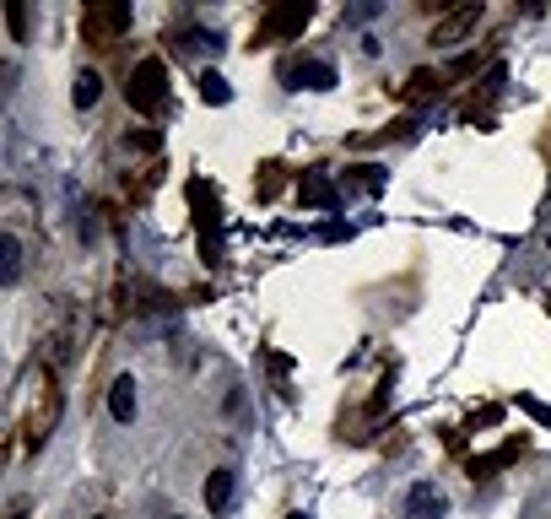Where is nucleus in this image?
Instances as JSON below:
<instances>
[{"mask_svg":"<svg viewBox=\"0 0 551 519\" xmlns=\"http://www.w3.org/2000/svg\"><path fill=\"white\" fill-rule=\"evenodd\" d=\"M519 406L530 411L535 422H546V428H551V406H546V401H535V395H519Z\"/></svg>","mask_w":551,"mask_h":519,"instance_id":"nucleus-14","label":"nucleus"},{"mask_svg":"<svg viewBox=\"0 0 551 519\" xmlns=\"http://www.w3.org/2000/svg\"><path fill=\"white\" fill-rule=\"evenodd\" d=\"M443 514H449V498L433 482H416L406 492V519H443Z\"/></svg>","mask_w":551,"mask_h":519,"instance_id":"nucleus-5","label":"nucleus"},{"mask_svg":"<svg viewBox=\"0 0 551 519\" xmlns=\"http://www.w3.org/2000/svg\"><path fill=\"white\" fill-rule=\"evenodd\" d=\"M109 417L114 422H136V379L130 374H119L109 384Z\"/></svg>","mask_w":551,"mask_h":519,"instance_id":"nucleus-8","label":"nucleus"},{"mask_svg":"<svg viewBox=\"0 0 551 519\" xmlns=\"http://www.w3.org/2000/svg\"><path fill=\"white\" fill-rule=\"evenodd\" d=\"M308 17H314V6H308V0H298V6H281V11H271V17L260 22V38H287V33H298Z\"/></svg>","mask_w":551,"mask_h":519,"instance_id":"nucleus-6","label":"nucleus"},{"mask_svg":"<svg viewBox=\"0 0 551 519\" xmlns=\"http://www.w3.org/2000/svg\"><path fill=\"white\" fill-rule=\"evenodd\" d=\"M546 244H551V233H546Z\"/></svg>","mask_w":551,"mask_h":519,"instance_id":"nucleus-17","label":"nucleus"},{"mask_svg":"<svg viewBox=\"0 0 551 519\" xmlns=\"http://www.w3.org/2000/svg\"><path fill=\"white\" fill-rule=\"evenodd\" d=\"M298 201L314 206V211H335V206H341V190H335V179L325 168H308L298 179Z\"/></svg>","mask_w":551,"mask_h":519,"instance_id":"nucleus-2","label":"nucleus"},{"mask_svg":"<svg viewBox=\"0 0 551 519\" xmlns=\"http://www.w3.org/2000/svg\"><path fill=\"white\" fill-rule=\"evenodd\" d=\"M287 87H298V92H330L335 87V65L330 60H292L287 65Z\"/></svg>","mask_w":551,"mask_h":519,"instance_id":"nucleus-3","label":"nucleus"},{"mask_svg":"<svg viewBox=\"0 0 551 519\" xmlns=\"http://www.w3.org/2000/svg\"><path fill=\"white\" fill-rule=\"evenodd\" d=\"M71 98H76V109H92V103L103 98V82H98L92 71H82V76H76V92H71Z\"/></svg>","mask_w":551,"mask_h":519,"instance_id":"nucleus-12","label":"nucleus"},{"mask_svg":"<svg viewBox=\"0 0 551 519\" xmlns=\"http://www.w3.org/2000/svg\"><path fill=\"white\" fill-rule=\"evenodd\" d=\"M200 98H206L211 109H222V103H233V87H227V76L206 71V76H200Z\"/></svg>","mask_w":551,"mask_h":519,"instance_id":"nucleus-11","label":"nucleus"},{"mask_svg":"<svg viewBox=\"0 0 551 519\" xmlns=\"http://www.w3.org/2000/svg\"><path fill=\"white\" fill-rule=\"evenodd\" d=\"M98 519H103V514H98Z\"/></svg>","mask_w":551,"mask_h":519,"instance_id":"nucleus-18","label":"nucleus"},{"mask_svg":"<svg viewBox=\"0 0 551 519\" xmlns=\"http://www.w3.org/2000/svg\"><path fill=\"white\" fill-rule=\"evenodd\" d=\"M82 28H87V38H103V44H109V38H119L130 28V6L125 0H114V6H92Z\"/></svg>","mask_w":551,"mask_h":519,"instance_id":"nucleus-4","label":"nucleus"},{"mask_svg":"<svg viewBox=\"0 0 551 519\" xmlns=\"http://www.w3.org/2000/svg\"><path fill=\"white\" fill-rule=\"evenodd\" d=\"M125 98H130V109H136V114H163L168 109V71H163V60H141L136 71H130Z\"/></svg>","mask_w":551,"mask_h":519,"instance_id":"nucleus-1","label":"nucleus"},{"mask_svg":"<svg viewBox=\"0 0 551 519\" xmlns=\"http://www.w3.org/2000/svg\"><path fill=\"white\" fill-rule=\"evenodd\" d=\"M17 276H22V244H17V233H6L0 238V282L17 287Z\"/></svg>","mask_w":551,"mask_h":519,"instance_id":"nucleus-10","label":"nucleus"},{"mask_svg":"<svg viewBox=\"0 0 551 519\" xmlns=\"http://www.w3.org/2000/svg\"><path fill=\"white\" fill-rule=\"evenodd\" d=\"M6 22H11V33H28V11H22V6H6Z\"/></svg>","mask_w":551,"mask_h":519,"instance_id":"nucleus-15","label":"nucleus"},{"mask_svg":"<svg viewBox=\"0 0 551 519\" xmlns=\"http://www.w3.org/2000/svg\"><path fill=\"white\" fill-rule=\"evenodd\" d=\"M287 519H308V514H287Z\"/></svg>","mask_w":551,"mask_h":519,"instance_id":"nucleus-16","label":"nucleus"},{"mask_svg":"<svg viewBox=\"0 0 551 519\" xmlns=\"http://www.w3.org/2000/svg\"><path fill=\"white\" fill-rule=\"evenodd\" d=\"M476 22H481V6H476V0H470V6L449 11V17L438 22V28H433V44H460V38H465L470 28H476Z\"/></svg>","mask_w":551,"mask_h":519,"instance_id":"nucleus-7","label":"nucleus"},{"mask_svg":"<svg viewBox=\"0 0 551 519\" xmlns=\"http://www.w3.org/2000/svg\"><path fill=\"white\" fill-rule=\"evenodd\" d=\"M233 492H238V476L233 471H211L206 476V509L211 514H227V509H233Z\"/></svg>","mask_w":551,"mask_h":519,"instance_id":"nucleus-9","label":"nucleus"},{"mask_svg":"<svg viewBox=\"0 0 551 519\" xmlns=\"http://www.w3.org/2000/svg\"><path fill=\"white\" fill-rule=\"evenodd\" d=\"M357 184H362L368 195H379V190H384V168H357Z\"/></svg>","mask_w":551,"mask_h":519,"instance_id":"nucleus-13","label":"nucleus"}]
</instances>
